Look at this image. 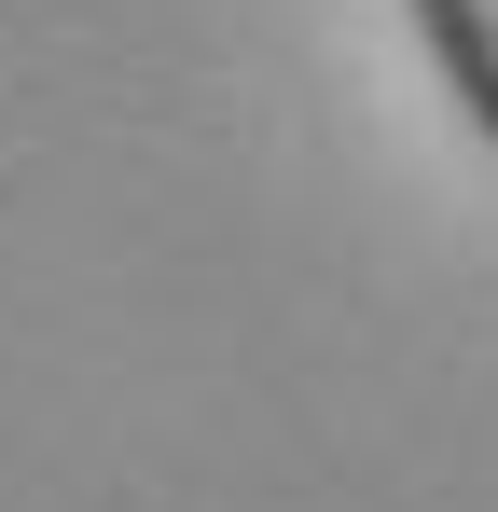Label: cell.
Returning a JSON list of instances; mask_svg holds the SVG:
<instances>
[{"label": "cell", "mask_w": 498, "mask_h": 512, "mask_svg": "<svg viewBox=\"0 0 498 512\" xmlns=\"http://www.w3.org/2000/svg\"><path fill=\"white\" fill-rule=\"evenodd\" d=\"M415 56H429V84L457 97V125L498 153V0H402Z\"/></svg>", "instance_id": "obj_1"}]
</instances>
